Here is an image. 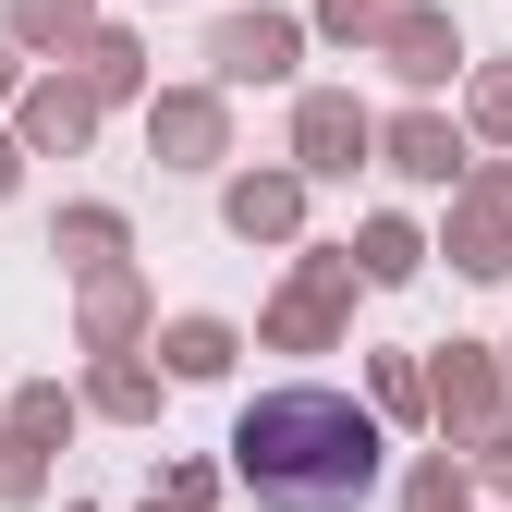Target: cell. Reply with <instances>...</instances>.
Wrapping results in <instances>:
<instances>
[{
    "mask_svg": "<svg viewBox=\"0 0 512 512\" xmlns=\"http://www.w3.org/2000/svg\"><path fill=\"white\" fill-rule=\"evenodd\" d=\"M232 476L256 488V512H354L378 500L391 452H378V415L354 391H269L232 427Z\"/></svg>",
    "mask_w": 512,
    "mask_h": 512,
    "instance_id": "cell-1",
    "label": "cell"
}]
</instances>
